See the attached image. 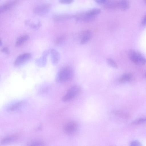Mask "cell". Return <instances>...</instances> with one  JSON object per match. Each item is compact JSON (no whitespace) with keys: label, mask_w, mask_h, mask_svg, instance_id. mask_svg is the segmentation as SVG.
Segmentation results:
<instances>
[{"label":"cell","mask_w":146,"mask_h":146,"mask_svg":"<svg viewBox=\"0 0 146 146\" xmlns=\"http://www.w3.org/2000/svg\"><path fill=\"white\" fill-rule=\"evenodd\" d=\"M73 70L68 66H66L61 68L56 75L55 81L58 83L69 80L73 75Z\"/></svg>","instance_id":"1"},{"label":"cell","mask_w":146,"mask_h":146,"mask_svg":"<svg viewBox=\"0 0 146 146\" xmlns=\"http://www.w3.org/2000/svg\"><path fill=\"white\" fill-rule=\"evenodd\" d=\"M128 56L130 60L134 64L139 65H144L146 60L144 56L139 52L133 49L129 50Z\"/></svg>","instance_id":"2"},{"label":"cell","mask_w":146,"mask_h":146,"mask_svg":"<svg viewBox=\"0 0 146 146\" xmlns=\"http://www.w3.org/2000/svg\"><path fill=\"white\" fill-rule=\"evenodd\" d=\"M80 91V87L77 85H74L71 87L62 98L63 102L69 101L77 96Z\"/></svg>","instance_id":"3"},{"label":"cell","mask_w":146,"mask_h":146,"mask_svg":"<svg viewBox=\"0 0 146 146\" xmlns=\"http://www.w3.org/2000/svg\"><path fill=\"white\" fill-rule=\"evenodd\" d=\"M78 129V125L75 121H72L68 122L64 127V132L67 135H72L75 134Z\"/></svg>","instance_id":"4"},{"label":"cell","mask_w":146,"mask_h":146,"mask_svg":"<svg viewBox=\"0 0 146 146\" xmlns=\"http://www.w3.org/2000/svg\"><path fill=\"white\" fill-rule=\"evenodd\" d=\"M31 54L29 53L20 55L15 59L14 65L15 66H19L28 61L31 58Z\"/></svg>","instance_id":"5"},{"label":"cell","mask_w":146,"mask_h":146,"mask_svg":"<svg viewBox=\"0 0 146 146\" xmlns=\"http://www.w3.org/2000/svg\"><path fill=\"white\" fill-rule=\"evenodd\" d=\"M50 8V5L49 4H42L35 7L34 11L35 14L42 15L47 13Z\"/></svg>","instance_id":"6"},{"label":"cell","mask_w":146,"mask_h":146,"mask_svg":"<svg viewBox=\"0 0 146 146\" xmlns=\"http://www.w3.org/2000/svg\"><path fill=\"white\" fill-rule=\"evenodd\" d=\"M25 102L24 101L16 102L9 106L7 109V111L9 112H14L21 110L25 105Z\"/></svg>","instance_id":"7"},{"label":"cell","mask_w":146,"mask_h":146,"mask_svg":"<svg viewBox=\"0 0 146 146\" xmlns=\"http://www.w3.org/2000/svg\"><path fill=\"white\" fill-rule=\"evenodd\" d=\"M92 36V32L87 30L83 32L80 36V43L84 44L88 42L91 38Z\"/></svg>","instance_id":"8"},{"label":"cell","mask_w":146,"mask_h":146,"mask_svg":"<svg viewBox=\"0 0 146 146\" xmlns=\"http://www.w3.org/2000/svg\"><path fill=\"white\" fill-rule=\"evenodd\" d=\"M49 51L48 50L44 51L41 56L35 60L36 64L40 67H44L46 65L47 62V58Z\"/></svg>","instance_id":"9"},{"label":"cell","mask_w":146,"mask_h":146,"mask_svg":"<svg viewBox=\"0 0 146 146\" xmlns=\"http://www.w3.org/2000/svg\"><path fill=\"white\" fill-rule=\"evenodd\" d=\"M95 18L96 17L90 15L86 12L81 13L75 16V18L77 20L86 22L93 21Z\"/></svg>","instance_id":"10"},{"label":"cell","mask_w":146,"mask_h":146,"mask_svg":"<svg viewBox=\"0 0 146 146\" xmlns=\"http://www.w3.org/2000/svg\"><path fill=\"white\" fill-rule=\"evenodd\" d=\"M49 52L50 54L52 63L53 65H56L60 59V53L54 49H51Z\"/></svg>","instance_id":"11"},{"label":"cell","mask_w":146,"mask_h":146,"mask_svg":"<svg viewBox=\"0 0 146 146\" xmlns=\"http://www.w3.org/2000/svg\"><path fill=\"white\" fill-rule=\"evenodd\" d=\"M104 4L106 8L110 9H116L119 7V2L116 0H106Z\"/></svg>","instance_id":"12"},{"label":"cell","mask_w":146,"mask_h":146,"mask_svg":"<svg viewBox=\"0 0 146 146\" xmlns=\"http://www.w3.org/2000/svg\"><path fill=\"white\" fill-rule=\"evenodd\" d=\"M111 114L112 118L119 121H125L127 118V116L125 114L119 112H113Z\"/></svg>","instance_id":"13"},{"label":"cell","mask_w":146,"mask_h":146,"mask_svg":"<svg viewBox=\"0 0 146 146\" xmlns=\"http://www.w3.org/2000/svg\"><path fill=\"white\" fill-rule=\"evenodd\" d=\"M15 2L12 1L0 6V14L9 10L15 5Z\"/></svg>","instance_id":"14"},{"label":"cell","mask_w":146,"mask_h":146,"mask_svg":"<svg viewBox=\"0 0 146 146\" xmlns=\"http://www.w3.org/2000/svg\"><path fill=\"white\" fill-rule=\"evenodd\" d=\"M29 36L28 35H24L19 37L17 39L15 46L18 47L22 45L29 38Z\"/></svg>","instance_id":"15"},{"label":"cell","mask_w":146,"mask_h":146,"mask_svg":"<svg viewBox=\"0 0 146 146\" xmlns=\"http://www.w3.org/2000/svg\"><path fill=\"white\" fill-rule=\"evenodd\" d=\"M131 78V74L129 73H126L123 74L119 78L118 81L120 83H125L130 81Z\"/></svg>","instance_id":"16"},{"label":"cell","mask_w":146,"mask_h":146,"mask_svg":"<svg viewBox=\"0 0 146 146\" xmlns=\"http://www.w3.org/2000/svg\"><path fill=\"white\" fill-rule=\"evenodd\" d=\"M119 7L123 10L127 9L129 6L128 0H120L119 2Z\"/></svg>","instance_id":"17"},{"label":"cell","mask_w":146,"mask_h":146,"mask_svg":"<svg viewBox=\"0 0 146 146\" xmlns=\"http://www.w3.org/2000/svg\"><path fill=\"white\" fill-rule=\"evenodd\" d=\"M73 17V16L69 15H56L54 17V19L56 21H61L71 19Z\"/></svg>","instance_id":"18"},{"label":"cell","mask_w":146,"mask_h":146,"mask_svg":"<svg viewBox=\"0 0 146 146\" xmlns=\"http://www.w3.org/2000/svg\"><path fill=\"white\" fill-rule=\"evenodd\" d=\"M17 139V137L14 136H9L6 137L2 140L1 143L6 144L11 143L15 141Z\"/></svg>","instance_id":"19"},{"label":"cell","mask_w":146,"mask_h":146,"mask_svg":"<svg viewBox=\"0 0 146 146\" xmlns=\"http://www.w3.org/2000/svg\"><path fill=\"white\" fill-rule=\"evenodd\" d=\"M86 12L90 15L96 17L101 13V10L98 8H94L89 10Z\"/></svg>","instance_id":"20"},{"label":"cell","mask_w":146,"mask_h":146,"mask_svg":"<svg viewBox=\"0 0 146 146\" xmlns=\"http://www.w3.org/2000/svg\"><path fill=\"white\" fill-rule=\"evenodd\" d=\"M107 62L108 65L110 66L115 69L118 68L117 64L112 59L108 58L107 60Z\"/></svg>","instance_id":"21"},{"label":"cell","mask_w":146,"mask_h":146,"mask_svg":"<svg viewBox=\"0 0 146 146\" xmlns=\"http://www.w3.org/2000/svg\"><path fill=\"white\" fill-rule=\"evenodd\" d=\"M146 121V118L145 117H142L138 119L133 123L132 124L134 125H138L144 123Z\"/></svg>","instance_id":"22"},{"label":"cell","mask_w":146,"mask_h":146,"mask_svg":"<svg viewBox=\"0 0 146 146\" xmlns=\"http://www.w3.org/2000/svg\"><path fill=\"white\" fill-rule=\"evenodd\" d=\"M65 38L66 37L64 36L59 37L55 40L56 44H61L64 40Z\"/></svg>","instance_id":"23"},{"label":"cell","mask_w":146,"mask_h":146,"mask_svg":"<svg viewBox=\"0 0 146 146\" xmlns=\"http://www.w3.org/2000/svg\"><path fill=\"white\" fill-rule=\"evenodd\" d=\"M43 144L42 142L40 141H35L30 143L29 145L32 146H42L43 145Z\"/></svg>","instance_id":"24"},{"label":"cell","mask_w":146,"mask_h":146,"mask_svg":"<svg viewBox=\"0 0 146 146\" xmlns=\"http://www.w3.org/2000/svg\"><path fill=\"white\" fill-rule=\"evenodd\" d=\"M130 146H141V143L139 141L135 140L132 141L130 143Z\"/></svg>","instance_id":"25"},{"label":"cell","mask_w":146,"mask_h":146,"mask_svg":"<svg viewBox=\"0 0 146 146\" xmlns=\"http://www.w3.org/2000/svg\"><path fill=\"white\" fill-rule=\"evenodd\" d=\"M60 3L63 4H69L72 3L74 0H59Z\"/></svg>","instance_id":"26"},{"label":"cell","mask_w":146,"mask_h":146,"mask_svg":"<svg viewBox=\"0 0 146 146\" xmlns=\"http://www.w3.org/2000/svg\"><path fill=\"white\" fill-rule=\"evenodd\" d=\"M1 51L7 54H9V48L7 47H4L2 49Z\"/></svg>","instance_id":"27"},{"label":"cell","mask_w":146,"mask_h":146,"mask_svg":"<svg viewBox=\"0 0 146 146\" xmlns=\"http://www.w3.org/2000/svg\"><path fill=\"white\" fill-rule=\"evenodd\" d=\"M95 2L99 4H104L106 0H94Z\"/></svg>","instance_id":"28"},{"label":"cell","mask_w":146,"mask_h":146,"mask_svg":"<svg viewBox=\"0 0 146 146\" xmlns=\"http://www.w3.org/2000/svg\"><path fill=\"white\" fill-rule=\"evenodd\" d=\"M146 15H145L143 17L141 22L142 24L143 25H146Z\"/></svg>","instance_id":"29"},{"label":"cell","mask_w":146,"mask_h":146,"mask_svg":"<svg viewBox=\"0 0 146 146\" xmlns=\"http://www.w3.org/2000/svg\"><path fill=\"white\" fill-rule=\"evenodd\" d=\"M2 42L1 41V39H0V46H1L2 45Z\"/></svg>","instance_id":"30"},{"label":"cell","mask_w":146,"mask_h":146,"mask_svg":"<svg viewBox=\"0 0 146 146\" xmlns=\"http://www.w3.org/2000/svg\"></svg>","instance_id":"31"}]
</instances>
